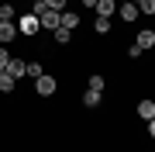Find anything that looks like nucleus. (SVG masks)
<instances>
[{"instance_id":"2","label":"nucleus","mask_w":155,"mask_h":152,"mask_svg":"<svg viewBox=\"0 0 155 152\" xmlns=\"http://www.w3.org/2000/svg\"><path fill=\"white\" fill-rule=\"evenodd\" d=\"M38 21H41V28H45V31H55L59 24H62V14H59V11H52V7H45V11L38 14Z\"/></svg>"},{"instance_id":"10","label":"nucleus","mask_w":155,"mask_h":152,"mask_svg":"<svg viewBox=\"0 0 155 152\" xmlns=\"http://www.w3.org/2000/svg\"><path fill=\"white\" fill-rule=\"evenodd\" d=\"M76 24H79V14H76V11H62V28H69V31H72Z\"/></svg>"},{"instance_id":"16","label":"nucleus","mask_w":155,"mask_h":152,"mask_svg":"<svg viewBox=\"0 0 155 152\" xmlns=\"http://www.w3.org/2000/svg\"><path fill=\"white\" fill-rule=\"evenodd\" d=\"M104 83H107L104 76H90V90H97V93H104Z\"/></svg>"},{"instance_id":"13","label":"nucleus","mask_w":155,"mask_h":152,"mask_svg":"<svg viewBox=\"0 0 155 152\" xmlns=\"http://www.w3.org/2000/svg\"><path fill=\"white\" fill-rule=\"evenodd\" d=\"M14 83H17L14 76H7V73H0V93H11V90H14Z\"/></svg>"},{"instance_id":"24","label":"nucleus","mask_w":155,"mask_h":152,"mask_svg":"<svg viewBox=\"0 0 155 152\" xmlns=\"http://www.w3.org/2000/svg\"><path fill=\"white\" fill-rule=\"evenodd\" d=\"M134 4H138V0H134Z\"/></svg>"},{"instance_id":"1","label":"nucleus","mask_w":155,"mask_h":152,"mask_svg":"<svg viewBox=\"0 0 155 152\" xmlns=\"http://www.w3.org/2000/svg\"><path fill=\"white\" fill-rule=\"evenodd\" d=\"M38 31H41V21H38L35 14L17 17V35H28V38H31V35H38Z\"/></svg>"},{"instance_id":"14","label":"nucleus","mask_w":155,"mask_h":152,"mask_svg":"<svg viewBox=\"0 0 155 152\" xmlns=\"http://www.w3.org/2000/svg\"><path fill=\"white\" fill-rule=\"evenodd\" d=\"M93 28H97V35H107V31H110V17H97Z\"/></svg>"},{"instance_id":"7","label":"nucleus","mask_w":155,"mask_h":152,"mask_svg":"<svg viewBox=\"0 0 155 152\" xmlns=\"http://www.w3.org/2000/svg\"><path fill=\"white\" fill-rule=\"evenodd\" d=\"M24 69H28V62H21V59H11V62H7V69H4V73L17 79V76H24Z\"/></svg>"},{"instance_id":"5","label":"nucleus","mask_w":155,"mask_h":152,"mask_svg":"<svg viewBox=\"0 0 155 152\" xmlns=\"http://www.w3.org/2000/svg\"><path fill=\"white\" fill-rule=\"evenodd\" d=\"M93 11H97V17H110V14L117 11V0H97Z\"/></svg>"},{"instance_id":"23","label":"nucleus","mask_w":155,"mask_h":152,"mask_svg":"<svg viewBox=\"0 0 155 152\" xmlns=\"http://www.w3.org/2000/svg\"><path fill=\"white\" fill-rule=\"evenodd\" d=\"M124 4H134V0H124Z\"/></svg>"},{"instance_id":"6","label":"nucleus","mask_w":155,"mask_h":152,"mask_svg":"<svg viewBox=\"0 0 155 152\" xmlns=\"http://www.w3.org/2000/svg\"><path fill=\"white\" fill-rule=\"evenodd\" d=\"M134 45H138L141 52H145V49H152V45H155V31H152V28H145V31H138V42H134Z\"/></svg>"},{"instance_id":"15","label":"nucleus","mask_w":155,"mask_h":152,"mask_svg":"<svg viewBox=\"0 0 155 152\" xmlns=\"http://www.w3.org/2000/svg\"><path fill=\"white\" fill-rule=\"evenodd\" d=\"M0 21H14V4H0Z\"/></svg>"},{"instance_id":"11","label":"nucleus","mask_w":155,"mask_h":152,"mask_svg":"<svg viewBox=\"0 0 155 152\" xmlns=\"http://www.w3.org/2000/svg\"><path fill=\"white\" fill-rule=\"evenodd\" d=\"M52 35H55V42H59V45H69V42H72V31H69V28H62V24H59Z\"/></svg>"},{"instance_id":"12","label":"nucleus","mask_w":155,"mask_h":152,"mask_svg":"<svg viewBox=\"0 0 155 152\" xmlns=\"http://www.w3.org/2000/svg\"><path fill=\"white\" fill-rule=\"evenodd\" d=\"M83 107H100V93L97 90H86L83 93Z\"/></svg>"},{"instance_id":"21","label":"nucleus","mask_w":155,"mask_h":152,"mask_svg":"<svg viewBox=\"0 0 155 152\" xmlns=\"http://www.w3.org/2000/svg\"><path fill=\"white\" fill-rule=\"evenodd\" d=\"M148 135H152V138H155V118H152V121H148Z\"/></svg>"},{"instance_id":"4","label":"nucleus","mask_w":155,"mask_h":152,"mask_svg":"<svg viewBox=\"0 0 155 152\" xmlns=\"http://www.w3.org/2000/svg\"><path fill=\"white\" fill-rule=\"evenodd\" d=\"M35 90H38L41 97H52L55 93V76H38L35 79Z\"/></svg>"},{"instance_id":"22","label":"nucleus","mask_w":155,"mask_h":152,"mask_svg":"<svg viewBox=\"0 0 155 152\" xmlns=\"http://www.w3.org/2000/svg\"><path fill=\"white\" fill-rule=\"evenodd\" d=\"M83 7H97V0H83Z\"/></svg>"},{"instance_id":"20","label":"nucleus","mask_w":155,"mask_h":152,"mask_svg":"<svg viewBox=\"0 0 155 152\" xmlns=\"http://www.w3.org/2000/svg\"><path fill=\"white\" fill-rule=\"evenodd\" d=\"M24 73H28V76H35V79H38V76H41V66H38V62H31V66H28V69H24Z\"/></svg>"},{"instance_id":"18","label":"nucleus","mask_w":155,"mask_h":152,"mask_svg":"<svg viewBox=\"0 0 155 152\" xmlns=\"http://www.w3.org/2000/svg\"><path fill=\"white\" fill-rule=\"evenodd\" d=\"M45 7H52V11L62 14V11H66V0H45Z\"/></svg>"},{"instance_id":"19","label":"nucleus","mask_w":155,"mask_h":152,"mask_svg":"<svg viewBox=\"0 0 155 152\" xmlns=\"http://www.w3.org/2000/svg\"><path fill=\"white\" fill-rule=\"evenodd\" d=\"M7 62H11V56H7V49L0 45V73H4V69H7Z\"/></svg>"},{"instance_id":"3","label":"nucleus","mask_w":155,"mask_h":152,"mask_svg":"<svg viewBox=\"0 0 155 152\" xmlns=\"http://www.w3.org/2000/svg\"><path fill=\"white\" fill-rule=\"evenodd\" d=\"M17 38V24L14 21H0V45H11Z\"/></svg>"},{"instance_id":"8","label":"nucleus","mask_w":155,"mask_h":152,"mask_svg":"<svg viewBox=\"0 0 155 152\" xmlns=\"http://www.w3.org/2000/svg\"><path fill=\"white\" fill-rule=\"evenodd\" d=\"M138 118H145V121L155 118V100H141L138 104Z\"/></svg>"},{"instance_id":"9","label":"nucleus","mask_w":155,"mask_h":152,"mask_svg":"<svg viewBox=\"0 0 155 152\" xmlns=\"http://www.w3.org/2000/svg\"><path fill=\"white\" fill-rule=\"evenodd\" d=\"M117 11H121L124 21H138V4H121Z\"/></svg>"},{"instance_id":"17","label":"nucleus","mask_w":155,"mask_h":152,"mask_svg":"<svg viewBox=\"0 0 155 152\" xmlns=\"http://www.w3.org/2000/svg\"><path fill=\"white\" fill-rule=\"evenodd\" d=\"M138 11L141 14H155V0H138Z\"/></svg>"}]
</instances>
